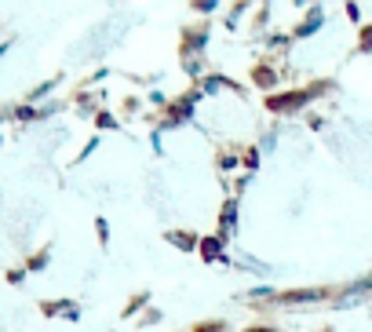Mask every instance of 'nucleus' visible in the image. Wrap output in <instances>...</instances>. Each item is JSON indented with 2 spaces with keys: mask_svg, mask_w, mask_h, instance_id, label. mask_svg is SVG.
Instances as JSON below:
<instances>
[{
  "mask_svg": "<svg viewBox=\"0 0 372 332\" xmlns=\"http://www.w3.org/2000/svg\"><path fill=\"white\" fill-rule=\"evenodd\" d=\"M314 91H296V95H274V99H267V106L270 110H296V106H303L306 99H311Z\"/></svg>",
  "mask_w": 372,
  "mask_h": 332,
  "instance_id": "obj_1",
  "label": "nucleus"
},
{
  "mask_svg": "<svg viewBox=\"0 0 372 332\" xmlns=\"http://www.w3.org/2000/svg\"><path fill=\"white\" fill-rule=\"evenodd\" d=\"M201 252H204L208 259H216V256H219V241H204V245H201Z\"/></svg>",
  "mask_w": 372,
  "mask_h": 332,
  "instance_id": "obj_2",
  "label": "nucleus"
},
{
  "mask_svg": "<svg viewBox=\"0 0 372 332\" xmlns=\"http://www.w3.org/2000/svg\"><path fill=\"white\" fill-rule=\"evenodd\" d=\"M255 81H260V84H274V73L270 70H255Z\"/></svg>",
  "mask_w": 372,
  "mask_h": 332,
  "instance_id": "obj_3",
  "label": "nucleus"
},
{
  "mask_svg": "<svg viewBox=\"0 0 372 332\" xmlns=\"http://www.w3.org/2000/svg\"><path fill=\"white\" fill-rule=\"evenodd\" d=\"M362 47H372V26L365 29V40H362Z\"/></svg>",
  "mask_w": 372,
  "mask_h": 332,
  "instance_id": "obj_4",
  "label": "nucleus"
},
{
  "mask_svg": "<svg viewBox=\"0 0 372 332\" xmlns=\"http://www.w3.org/2000/svg\"><path fill=\"white\" fill-rule=\"evenodd\" d=\"M248 332H270V329H248Z\"/></svg>",
  "mask_w": 372,
  "mask_h": 332,
  "instance_id": "obj_5",
  "label": "nucleus"
}]
</instances>
